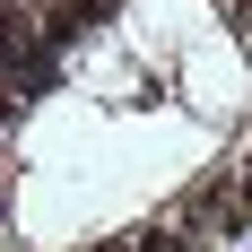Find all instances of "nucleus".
I'll return each mask as SVG.
<instances>
[{
  "mask_svg": "<svg viewBox=\"0 0 252 252\" xmlns=\"http://www.w3.org/2000/svg\"><path fill=\"white\" fill-rule=\"evenodd\" d=\"M18 104H26V87H18V78H0V122H9Z\"/></svg>",
  "mask_w": 252,
  "mask_h": 252,
  "instance_id": "3",
  "label": "nucleus"
},
{
  "mask_svg": "<svg viewBox=\"0 0 252 252\" xmlns=\"http://www.w3.org/2000/svg\"><path fill=\"white\" fill-rule=\"evenodd\" d=\"M87 252H139V235H96Z\"/></svg>",
  "mask_w": 252,
  "mask_h": 252,
  "instance_id": "4",
  "label": "nucleus"
},
{
  "mask_svg": "<svg viewBox=\"0 0 252 252\" xmlns=\"http://www.w3.org/2000/svg\"><path fill=\"white\" fill-rule=\"evenodd\" d=\"M183 226L200 235V244L209 235H244V183L235 174H200L191 191H183Z\"/></svg>",
  "mask_w": 252,
  "mask_h": 252,
  "instance_id": "1",
  "label": "nucleus"
},
{
  "mask_svg": "<svg viewBox=\"0 0 252 252\" xmlns=\"http://www.w3.org/2000/svg\"><path fill=\"white\" fill-rule=\"evenodd\" d=\"M139 252H200V235H191V226H148Z\"/></svg>",
  "mask_w": 252,
  "mask_h": 252,
  "instance_id": "2",
  "label": "nucleus"
}]
</instances>
